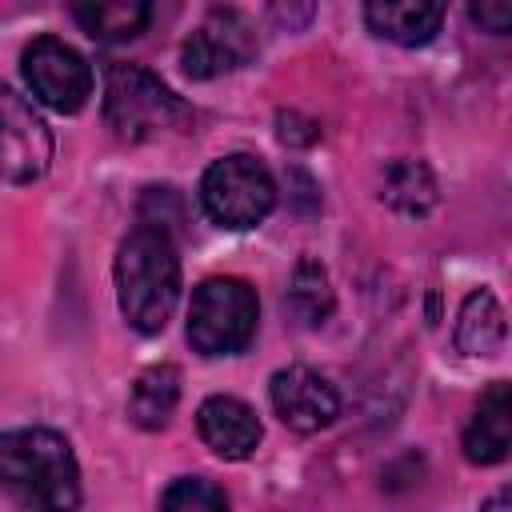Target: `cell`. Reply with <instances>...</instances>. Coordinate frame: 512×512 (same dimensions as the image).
<instances>
[{
	"label": "cell",
	"mask_w": 512,
	"mask_h": 512,
	"mask_svg": "<svg viewBox=\"0 0 512 512\" xmlns=\"http://www.w3.org/2000/svg\"><path fill=\"white\" fill-rule=\"evenodd\" d=\"M260 304L248 280L240 276H208L192 292L188 308V344L200 356H236L256 336Z\"/></svg>",
	"instance_id": "277c9868"
},
{
	"label": "cell",
	"mask_w": 512,
	"mask_h": 512,
	"mask_svg": "<svg viewBox=\"0 0 512 512\" xmlns=\"http://www.w3.org/2000/svg\"><path fill=\"white\" fill-rule=\"evenodd\" d=\"M504 340H508V320L500 300L488 288L472 292L456 316V348L464 356H496L504 352Z\"/></svg>",
	"instance_id": "4fadbf2b"
},
{
	"label": "cell",
	"mask_w": 512,
	"mask_h": 512,
	"mask_svg": "<svg viewBox=\"0 0 512 512\" xmlns=\"http://www.w3.org/2000/svg\"><path fill=\"white\" fill-rule=\"evenodd\" d=\"M464 456L472 464H496L512 448V388L508 380H492L464 428Z\"/></svg>",
	"instance_id": "8fae6325"
},
{
	"label": "cell",
	"mask_w": 512,
	"mask_h": 512,
	"mask_svg": "<svg viewBox=\"0 0 512 512\" xmlns=\"http://www.w3.org/2000/svg\"><path fill=\"white\" fill-rule=\"evenodd\" d=\"M76 24L104 44H120L144 32L152 16V0H72Z\"/></svg>",
	"instance_id": "9a60e30c"
},
{
	"label": "cell",
	"mask_w": 512,
	"mask_h": 512,
	"mask_svg": "<svg viewBox=\"0 0 512 512\" xmlns=\"http://www.w3.org/2000/svg\"><path fill=\"white\" fill-rule=\"evenodd\" d=\"M180 400V368L176 364H152L136 376L128 392V420L144 432H156L172 420Z\"/></svg>",
	"instance_id": "5bb4252c"
},
{
	"label": "cell",
	"mask_w": 512,
	"mask_h": 512,
	"mask_svg": "<svg viewBox=\"0 0 512 512\" xmlns=\"http://www.w3.org/2000/svg\"><path fill=\"white\" fill-rule=\"evenodd\" d=\"M380 200L400 216H424L436 204V176L424 160L396 156L380 168Z\"/></svg>",
	"instance_id": "2e32d148"
},
{
	"label": "cell",
	"mask_w": 512,
	"mask_h": 512,
	"mask_svg": "<svg viewBox=\"0 0 512 512\" xmlns=\"http://www.w3.org/2000/svg\"><path fill=\"white\" fill-rule=\"evenodd\" d=\"M140 224L148 228H160L176 240L180 224H184V200L176 188H148L144 200H140Z\"/></svg>",
	"instance_id": "d6986e66"
},
{
	"label": "cell",
	"mask_w": 512,
	"mask_h": 512,
	"mask_svg": "<svg viewBox=\"0 0 512 512\" xmlns=\"http://www.w3.org/2000/svg\"><path fill=\"white\" fill-rule=\"evenodd\" d=\"M116 300L124 320L156 336L172 320V308L180 300V256L176 240L160 228H132L116 248Z\"/></svg>",
	"instance_id": "6da1fadb"
},
{
	"label": "cell",
	"mask_w": 512,
	"mask_h": 512,
	"mask_svg": "<svg viewBox=\"0 0 512 512\" xmlns=\"http://www.w3.org/2000/svg\"><path fill=\"white\" fill-rule=\"evenodd\" d=\"M160 508H168V512H216V508H228V496H224V488H216L204 476H180L160 492Z\"/></svg>",
	"instance_id": "ac0fdd59"
},
{
	"label": "cell",
	"mask_w": 512,
	"mask_h": 512,
	"mask_svg": "<svg viewBox=\"0 0 512 512\" xmlns=\"http://www.w3.org/2000/svg\"><path fill=\"white\" fill-rule=\"evenodd\" d=\"M468 16L492 32V36H504L512 28V0H468Z\"/></svg>",
	"instance_id": "ffe728a7"
},
{
	"label": "cell",
	"mask_w": 512,
	"mask_h": 512,
	"mask_svg": "<svg viewBox=\"0 0 512 512\" xmlns=\"http://www.w3.org/2000/svg\"><path fill=\"white\" fill-rule=\"evenodd\" d=\"M288 312L304 324V328H320L328 316H332V308H336V296H332V284H328V272L312 260V256H304L296 268H292V276H288Z\"/></svg>",
	"instance_id": "e0dca14e"
},
{
	"label": "cell",
	"mask_w": 512,
	"mask_h": 512,
	"mask_svg": "<svg viewBox=\"0 0 512 512\" xmlns=\"http://www.w3.org/2000/svg\"><path fill=\"white\" fill-rule=\"evenodd\" d=\"M20 72H24L28 88H32V96L40 104H48L52 112L72 116L92 96V68H88V60L72 44L56 40V36L32 40L24 48V56H20Z\"/></svg>",
	"instance_id": "8992f818"
},
{
	"label": "cell",
	"mask_w": 512,
	"mask_h": 512,
	"mask_svg": "<svg viewBox=\"0 0 512 512\" xmlns=\"http://www.w3.org/2000/svg\"><path fill=\"white\" fill-rule=\"evenodd\" d=\"M200 204L220 228H232V232L256 228L276 208L272 172L244 152L220 156L200 176Z\"/></svg>",
	"instance_id": "5b68a950"
},
{
	"label": "cell",
	"mask_w": 512,
	"mask_h": 512,
	"mask_svg": "<svg viewBox=\"0 0 512 512\" xmlns=\"http://www.w3.org/2000/svg\"><path fill=\"white\" fill-rule=\"evenodd\" d=\"M52 160V136L44 120L32 112V104L0 84V180L8 184H32L48 172Z\"/></svg>",
	"instance_id": "ba28073f"
},
{
	"label": "cell",
	"mask_w": 512,
	"mask_h": 512,
	"mask_svg": "<svg viewBox=\"0 0 512 512\" xmlns=\"http://www.w3.org/2000/svg\"><path fill=\"white\" fill-rule=\"evenodd\" d=\"M196 428L200 440L224 460H248L264 436L256 412L236 396H208L196 408Z\"/></svg>",
	"instance_id": "30bf717a"
},
{
	"label": "cell",
	"mask_w": 512,
	"mask_h": 512,
	"mask_svg": "<svg viewBox=\"0 0 512 512\" xmlns=\"http://www.w3.org/2000/svg\"><path fill=\"white\" fill-rule=\"evenodd\" d=\"M268 12H272V20H276L280 28L296 32V28H304V24L312 20L316 0H268Z\"/></svg>",
	"instance_id": "44dd1931"
},
{
	"label": "cell",
	"mask_w": 512,
	"mask_h": 512,
	"mask_svg": "<svg viewBox=\"0 0 512 512\" xmlns=\"http://www.w3.org/2000/svg\"><path fill=\"white\" fill-rule=\"evenodd\" d=\"M0 488L24 508L64 512L80 504V468L72 444L52 428L0 432Z\"/></svg>",
	"instance_id": "7a4b0ae2"
},
{
	"label": "cell",
	"mask_w": 512,
	"mask_h": 512,
	"mask_svg": "<svg viewBox=\"0 0 512 512\" xmlns=\"http://www.w3.org/2000/svg\"><path fill=\"white\" fill-rule=\"evenodd\" d=\"M256 52H260V40H256L252 20L236 8H212L200 20V28L184 40L180 64L192 80H212V76L244 68Z\"/></svg>",
	"instance_id": "52a82bcc"
},
{
	"label": "cell",
	"mask_w": 512,
	"mask_h": 512,
	"mask_svg": "<svg viewBox=\"0 0 512 512\" xmlns=\"http://www.w3.org/2000/svg\"><path fill=\"white\" fill-rule=\"evenodd\" d=\"M104 120L108 128L128 140H152L192 120L188 104L148 68L140 64H108L104 72Z\"/></svg>",
	"instance_id": "3957f363"
},
{
	"label": "cell",
	"mask_w": 512,
	"mask_h": 512,
	"mask_svg": "<svg viewBox=\"0 0 512 512\" xmlns=\"http://www.w3.org/2000/svg\"><path fill=\"white\" fill-rule=\"evenodd\" d=\"M444 12H448V0H364L368 28L400 48L428 44L440 32Z\"/></svg>",
	"instance_id": "7c38bea8"
},
{
	"label": "cell",
	"mask_w": 512,
	"mask_h": 512,
	"mask_svg": "<svg viewBox=\"0 0 512 512\" xmlns=\"http://www.w3.org/2000/svg\"><path fill=\"white\" fill-rule=\"evenodd\" d=\"M268 396L276 416L296 432H320L340 416L336 388L308 364H288L268 380Z\"/></svg>",
	"instance_id": "9c48e42d"
}]
</instances>
